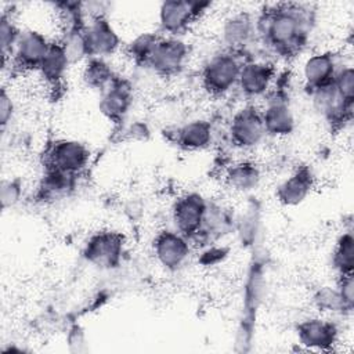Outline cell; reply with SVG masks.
Segmentation results:
<instances>
[{"label": "cell", "instance_id": "8", "mask_svg": "<svg viewBox=\"0 0 354 354\" xmlns=\"http://www.w3.org/2000/svg\"><path fill=\"white\" fill-rule=\"evenodd\" d=\"M209 3L199 1H165L159 10L160 29L169 36L177 37L206 10Z\"/></svg>", "mask_w": 354, "mask_h": 354}, {"label": "cell", "instance_id": "24", "mask_svg": "<svg viewBox=\"0 0 354 354\" xmlns=\"http://www.w3.org/2000/svg\"><path fill=\"white\" fill-rule=\"evenodd\" d=\"M115 79L112 68L105 62L104 58L93 57L84 66L83 80L87 86L98 90H104Z\"/></svg>", "mask_w": 354, "mask_h": 354}, {"label": "cell", "instance_id": "33", "mask_svg": "<svg viewBox=\"0 0 354 354\" xmlns=\"http://www.w3.org/2000/svg\"><path fill=\"white\" fill-rule=\"evenodd\" d=\"M12 112H14L12 100H11V97L7 94L6 88H3V90H1V94H0V124H1L3 129H4V127L8 124V122L11 120Z\"/></svg>", "mask_w": 354, "mask_h": 354}, {"label": "cell", "instance_id": "1", "mask_svg": "<svg viewBox=\"0 0 354 354\" xmlns=\"http://www.w3.org/2000/svg\"><path fill=\"white\" fill-rule=\"evenodd\" d=\"M311 25V11L295 3L277 4L257 19V29L264 43L282 57H293L301 51Z\"/></svg>", "mask_w": 354, "mask_h": 354}, {"label": "cell", "instance_id": "19", "mask_svg": "<svg viewBox=\"0 0 354 354\" xmlns=\"http://www.w3.org/2000/svg\"><path fill=\"white\" fill-rule=\"evenodd\" d=\"M176 142L187 151H199L210 145L213 137L212 124L207 120L196 119L176 130Z\"/></svg>", "mask_w": 354, "mask_h": 354}, {"label": "cell", "instance_id": "21", "mask_svg": "<svg viewBox=\"0 0 354 354\" xmlns=\"http://www.w3.org/2000/svg\"><path fill=\"white\" fill-rule=\"evenodd\" d=\"M254 24L248 14H235L230 17L223 26V40L230 51L243 47L254 33Z\"/></svg>", "mask_w": 354, "mask_h": 354}, {"label": "cell", "instance_id": "32", "mask_svg": "<svg viewBox=\"0 0 354 354\" xmlns=\"http://www.w3.org/2000/svg\"><path fill=\"white\" fill-rule=\"evenodd\" d=\"M21 196V185L15 180H4L1 183V189H0V199L3 209L11 207L18 202Z\"/></svg>", "mask_w": 354, "mask_h": 354}, {"label": "cell", "instance_id": "16", "mask_svg": "<svg viewBox=\"0 0 354 354\" xmlns=\"http://www.w3.org/2000/svg\"><path fill=\"white\" fill-rule=\"evenodd\" d=\"M339 66L332 53H317L307 58L303 65V77L310 93L333 82Z\"/></svg>", "mask_w": 354, "mask_h": 354}, {"label": "cell", "instance_id": "12", "mask_svg": "<svg viewBox=\"0 0 354 354\" xmlns=\"http://www.w3.org/2000/svg\"><path fill=\"white\" fill-rule=\"evenodd\" d=\"M84 37L90 58H104L113 54L120 46V39L105 17L91 18L84 26Z\"/></svg>", "mask_w": 354, "mask_h": 354}, {"label": "cell", "instance_id": "2", "mask_svg": "<svg viewBox=\"0 0 354 354\" xmlns=\"http://www.w3.org/2000/svg\"><path fill=\"white\" fill-rule=\"evenodd\" d=\"M243 62L235 51H225L213 55L202 71L203 88L212 95H223L238 83Z\"/></svg>", "mask_w": 354, "mask_h": 354}, {"label": "cell", "instance_id": "5", "mask_svg": "<svg viewBox=\"0 0 354 354\" xmlns=\"http://www.w3.org/2000/svg\"><path fill=\"white\" fill-rule=\"evenodd\" d=\"M209 203L196 192L178 198L173 206V221L178 232L188 239L196 238L202 230Z\"/></svg>", "mask_w": 354, "mask_h": 354}, {"label": "cell", "instance_id": "7", "mask_svg": "<svg viewBox=\"0 0 354 354\" xmlns=\"http://www.w3.org/2000/svg\"><path fill=\"white\" fill-rule=\"evenodd\" d=\"M90 159L87 147L76 140H57L47 153V167L77 176L86 169Z\"/></svg>", "mask_w": 354, "mask_h": 354}, {"label": "cell", "instance_id": "31", "mask_svg": "<svg viewBox=\"0 0 354 354\" xmlns=\"http://www.w3.org/2000/svg\"><path fill=\"white\" fill-rule=\"evenodd\" d=\"M336 289H337L346 308L348 311H351L353 306H354V279H353V274L339 275Z\"/></svg>", "mask_w": 354, "mask_h": 354}, {"label": "cell", "instance_id": "4", "mask_svg": "<svg viewBox=\"0 0 354 354\" xmlns=\"http://www.w3.org/2000/svg\"><path fill=\"white\" fill-rule=\"evenodd\" d=\"M187 58L188 47L181 39L174 36H159L147 61V66L156 75L169 77L177 75L184 68Z\"/></svg>", "mask_w": 354, "mask_h": 354}, {"label": "cell", "instance_id": "6", "mask_svg": "<svg viewBox=\"0 0 354 354\" xmlns=\"http://www.w3.org/2000/svg\"><path fill=\"white\" fill-rule=\"evenodd\" d=\"M266 127L259 111L253 105L239 109L231 119L230 136L234 145L242 149H250L259 145L266 137Z\"/></svg>", "mask_w": 354, "mask_h": 354}, {"label": "cell", "instance_id": "13", "mask_svg": "<svg viewBox=\"0 0 354 354\" xmlns=\"http://www.w3.org/2000/svg\"><path fill=\"white\" fill-rule=\"evenodd\" d=\"M133 102V90L127 80L115 76V79L101 90L100 111L111 122L119 123L127 113Z\"/></svg>", "mask_w": 354, "mask_h": 354}, {"label": "cell", "instance_id": "17", "mask_svg": "<svg viewBox=\"0 0 354 354\" xmlns=\"http://www.w3.org/2000/svg\"><path fill=\"white\" fill-rule=\"evenodd\" d=\"M261 116L267 134L282 137L290 134L295 129L293 112L281 94H275L267 101L264 111H261Z\"/></svg>", "mask_w": 354, "mask_h": 354}, {"label": "cell", "instance_id": "15", "mask_svg": "<svg viewBox=\"0 0 354 354\" xmlns=\"http://www.w3.org/2000/svg\"><path fill=\"white\" fill-rule=\"evenodd\" d=\"M275 77V68L268 62H243L236 86L246 97L264 95Z\"/></svg>", "mask_w": 354, "mask_h": 354}, {"label": "cell", "instance_id": "27", "mask_svg": "<svg viewBox=\"0 0 354 354\" xmlns=\"http://www.w3.org/2000/svg\"><path fill=\"white\" fill-rule=\"evenodd\" d=\"M159 36L153 33H142L137 36L129 46H127V53L131 57V59L136 64L140 65H147V61L158 41Z\"/></svg>", "mask_w": 354, "mask_h": 354}, {"label": "cell", "instance_id": "18", "mask_svg": "<svg viewBox=\"0 0 354 354\" xmlns=\"http://www.w3.org/2000/svg\"><path fill=\"white\" fill-rule=\"evenodd\" d=\"M314 187L313 171L307 166L299 167L277 188V198L282 205L296 206L301 203Z\"/></svg>", "mask_w": 354, "mask_h": 354}, {"label": "cell", "instance_id": "29", "mask_svg": "<svg viewBox=\"0 0 354 354\" xmlns=\"http://www.w3.org/2000/svg\"><path fill=\"white\" fill-rule=\"evenodd\" d=\"M315 304L318 306V308L321 311H330V313H344L348 311L337 292V289L335 288H329V286H324L321 288L314 297Z\"/></svg>", "mask_w": 354, "mask_h": 354}, {"label": "cell", "instance_id": "11", "mask_svg": "<svg viewBox=\"0 0 354 354\" xmlns=\"http://www.w3.org/2000/svg\"><path fill=\"white\" fill-rule=\"evenodd\" d=\"M50 43L44 35L37 30L21 32L12 51V62L21 71L39 69Z\"/></svg>", "mask_w": 354, "mask_h": 354}, {"label": "cell", "instance_id": "14", "mask_svg": "<svg viewBox=\"0 0 354 354\" xmlns=\"http://www.w3.org/2000/svg\"><path fill=\"white\" fill-rule=\"evenodd\" d=\"M299 343L311 350H330L339 336L337 326L332 321L321 318H308L297 325Z\"/></svg>", "mask_w": 354, "mask_h": 354}, {"label": "cell", "instance_id": "9", "mask_svg": "<svg viewBox=\"0 0 354 354\" xmlns=\"http://www.w3.org/2000/svg\"><path fill=\"white\" fill-rule=\"evenodd\" d=\"M155 257L169 271L178 270L189 256V239L178 231H162L153 241Z\"/></svg>", "mask_w": 354, "mask_h": 354}, {"label": "cell", "instance_id": "25", "mask_svg": "<svg viewBox=\"0 0 354 354\" xmlns=\"http://www.w3.org/2000/svg\"><path fill=\"white\" fill-rule=\"evenodd\" d=\"M333 267L339 272L343 274H353L354 268V236L351 231L344 232L336 242L333 257H332Z\"/></svg>", "mask_w": 354, "mask_h": 354}, {"label": "cell", "instance_id": "3", "mask_svg": "<svg viewBox=\"0 0 354 354\" xmlns=\"http://www.w3.org/2000/svg\"><path fill=\"white\" fill-rule=\"evenodd\" d=\"M124 248V236L118 231H98L93 234L83 248V257L98 268L119 266Z\"/></svg>", "mask_w": 354, "mask_h": 354}, {"label": "cell", "instance_id": "10", "mask_svg": "<svg viewBox=\"0 0 354 354\" xmlns=\"http://www.w3.org/2000/svg\"><path fill=\"white\" fill-rule=\"evenodd\" d=\"M311 95L315 109L332 127H340L351 119L353 105L343 100L333 82L313 91Z\"/></svg>", "mask_w": 354, "mask_h": 354}, {"label": "cell", "instance_id": "30", "mask_svg": "<svg viewBox=\"0 0 354 354\" xmlns=\"http://www.w3.org/2000/svg\"><path fill=\"white\" fill-rule=\"evenodd\" d=\"M333 83L343 100L354 105V71L351 66H340L335 75Z\"/></svg>", "mask_w": 354, "mask_h": 354}, {"label": "cell", "instance_id": "26", "mask_svg": "<svg viewBox=\"0 0 354 354\" xmlns=\"http://www.w3.org/2000/svg\"><path fill=\"white\" fill-rule=\"evenodd\" d=\"M59 43L62 44L71 64L79 62L87 57L90 58L86 37H84V26L64 30V35Z\"/></svg>", "mask_w": 354, "mask_h": 354}, {"label": "cell", "instance_id": "22", "mask_svg": "<svg viewBox=\"0 0 354 354\" xmlns=\"http://www.w3.org/2000/svg\"><path fill=\"white\" fill-rule=\"evenodd\" d=\"M76 176L62 173L55 169H46L39 187V199L41 201H58L66 196L75 185Z\"/></svg>", "mask_w": 354, "mask_h": 354}, {"label": "cell", "instance_id": "20", "mask_svg": "<svg viewBox=\"0 0 354 354\" xmlns=\"http://www.w3.org/2000/svg\"><path fill=\"white\" fill-rule=\"evenodd\" d=\"M69 65H71V61L62 44L58 40V41L50 43V47L37 71L40 72L41 77L47 82V84L53 87H58L62 79L65 77V73Z\"/></svg>", "mask_w": 354, "mask_h": 354}, {"label": "cell", "instance_id": "23", "mask_svg": "<svg viewBox=\"0 0 354 354\" xmlns=\"http://www.w3.org/2000/svg\"><path fill=\"white\" fill-rule=\"evenodd\" d=\"M261 178L260 169L256 163L242 160L234 163L225 174L227 185L238 192H249L254 189Z\"/></svg>", "mask_w": 354, "mask_h": 354}, {"label": "cell", "instance_id": "28", "mask_svg": "<svg viewBox=\"0 0 354 354\" xmlns=\"http://www.w3.org/2000/svg\"><path fill=\"white\" fill-rule=\"evenodd\" d=\"M19 33L21 32H18V29L15 28L11 17H8L7 14H3L0 18V44H1L3 64H6L10 55L12 57V51Z\"/></svg>", "mask_w": 354, "mask_h": 354}]
</instances>
